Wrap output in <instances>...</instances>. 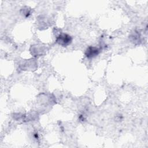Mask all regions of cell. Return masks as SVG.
Listing matches in <instances>:
<instances>
[{
	"label": "cell",
	"instance_id": "obj_1",
	"mask_svg": "<svg viewBox=\"0 0 148 148\" xmlns=\"http://www.w3.org/2000/svg\"><path fill=\"white\" fill-rule=\"evenodd\" d=\"M56 41L59 45L66 47L72 43V38L67 34L61 33L56 37Z\"/></svg>",
	"mask_w": 148,
	"mask_h": 148
},
{
	"label": "cell",
	"instance_id": "obj_2",
	"mask_svg": "<svg viewBox=\"0 0 148 148\" xmlns=\"http://www.w3.org/2000/svg\"><path fill=\"white\" fill-rule=\"evenodd\" d=\"M100 52L99 49L95 46H89L85 51V56L88 58H92L97 56Z\"/></svg>",
	"mask_w": 148,
	"mask_h": 148
},
{
	"label": "cell",
	"instance_id": "obj_3",
	"mask_svg": "<svg viewBox=\"0 0 148 148\" xmlns=\"http://www.w3.org/2000/svg\"><path fill=\"white\" fill-rule=\"evenodd\" d=\"M132 38V42H140V35L137 32H134L130 36Z\"/></svg>",
	"mask_w": 148,
	"mask_h": 148
}]
</instances>
